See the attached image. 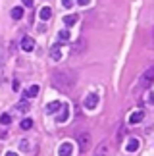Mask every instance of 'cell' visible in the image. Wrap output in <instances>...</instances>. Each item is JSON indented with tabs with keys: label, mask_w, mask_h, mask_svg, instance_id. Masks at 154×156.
Wrapping results in <instances>:
<instances>
[{
	"label": "cell",
	"mask_w": 154,
	"mask_h": 156,
	"mask_svg": "<svg viewBox=\"0 0 154 156\" xmlns=\"http://www.w3.org/2000/svg\"><path fill=\"white\" fill-rule=\"evenodd\" d=\"M52 85H54L58 91L68 93V91H72L73 85H75V75L72 73V71L58 69V71H54V75H52Z\"/></svg>",
	"instance_id": "6da1fadb"
},
{
	"label": "cell",
	"mask_w": 154,
	"mask_h": 156,
	"mask_svg": "<svg viewBox=\"0 0 154 156\" xmlns=\"http://www.w3.org/2000/svg\"><path fill=\"white\" fill-rule=\"evenodd\" d=\"M152 77H154V68H149L143 75H141V79H139V93L145 91V89H150Z\"/></svg>",
	"instance_id": "7a4b0ae2"
},
{
	"label": "cell",
	"mask_w": 154,
	"mask_h": 156,
	"mask_svg": "<svg viewBox=\"0 0 154 156\" xmlns=\"http://www.w3.org/2000/svg\"><path fill=\"white\" fill-rule=\"evenodd\" d=\"M77 145H79V151H81V152L89 151V145H91V135H89L87 131L79 133V135H77Z\"/></svg>",
	"instance_id": "3957f363"
},
{
	"label": "cell",
	"mask_w": 154,
	"mask_h": 156,
	"mask_svg": "<svg viewBox=\"0 0 154 156\" xmlns=\"http://www.w3.org/2000/svg\"><path fill=\"white\" fill-rule=\"evenodd\" d=\"M68 118H69V106H68L66 102H62L60 110H58V116H56V122H58V123H66Z\"/></svg>",
	"instance_id": "277c9868"
},
{
	"label": "cell",
	"mask_w": 154,
	"mask_h": 156,
	"mask_svg": "<svg viewBox=\"0 0 154 156\" xmlns=\"http://www.w3.org/2000/svg\"><path fill=\"white\" fill-rule=\"evenodd\" d=\"M85 108L87 110H94L96 108V104H98V94H94V93H89L87 97H85Z\"/></svg>",
	"instance_id": "5b68a950"
},
{
	"label": "cell",
	"mask_w": 154,
	"mask_h": 156,
	"mask_svg": "<svg viewBox=\"0 0 154 156\" xmlns=\"http://www.w3.org/2000/svg\"><path fill=\"white\" fill-rule=\"evenodd\" d=\"M72 152H73V145L69 141L62 143L60 148H58V156H72Z\"/></svg>",
	"instance_id": "8992f818"
},
{
	"label": "cell",
	"mask_w": 154,
	"mask_h": 156,
	"mask_svg": "<svg viewBox=\"0 0 154 156\" xmlns=\"http://www.w3.org/2000/svg\"><path fill=\"white\" fill-rule=\"evenodd\" d=\"M108 152H110V145L106 141H102L96 147V151H94V156H108Z\"/></svg>",
	"instance_id": "52a82bcc"
},
{
	"label": "cell",
	"mask_w": 154,
	"mask_h": 156,
	"mask_svg": "<svg viewBox=\"0 0 154 156\" xmlns=\"http://www.w3.org/2000/svg\"><path fill=\"white\" fill-rule=\"evenodd\" d=\"M21 48L25 50V52H31V50L35 48V41H33L31 37H23V39H21Z\"/></svg>",
	"instance_id": "ba28073f"
},
{
	"label": "cell",
	"mask_w": 154,
	"mask_h": 156,
	"mask_svg": "<svg viewBox=\"0 0 154 156\" xmlns=\"http://www.w3.org/2000/svg\"><path fill=\"white\" fill-rule=\"evenodd\" d=\"M143 119H145V110H137L129 116V123H139V122H143Z\"/></svg>",
	"instance_id": "9c48e42d"
},
{
	"label": "cell",
	"mask_w": 154,
	"mask_h": 156,
	"mask_svg": "<svg viewBox=\"0 0 154 156\" xmlns=\"http://www.w3.org/2000/svg\"><path fill=\"white\" fill-rule=\"evenodd\" d=\"M29 110H31V104H29V100H27V98H23L21 102H17V104H16V112L25 114V112H29Z\"/></svg>",
	"instance_id": "30bf717a"
},
{
	"label": "cell",
	"mask_w": 154,
	"mask_h": 156,
	"mask_svg": "<svg viewBox=\"0 0 154 156\" xmlns=\"http://www.w3.org/2000/svg\"><path fill=\"white\" fill-rule=\"evenodd\" d=\"M37 94H39V85H31L25 93H23V98H27V100H29V98H35Z\"/></svg>",
	"instance_id": "8fae6325"
},
{
	"label": "cell",
	"mask_w": 154,
	"mask_h": 156,
	"mask_svg": "<svg viewBox=\"0 0 154 156\" xmlns=\"http://www.w3.org/2000/svg\"><path fill=\"white\" fill-rule=\"evenodd\" d=\"M50 58L54 60V62H58V60L62 58V46H60V44H54V46L50 48Z\"/></svg>",
	"instance_id": "7c38bea8"
},
{
	"label": "cell",
	"mask_w": 154,
	"mask_h": 156,
	"mask_svg": "<svg viewBox=\"0 0 154 156\" xmlns=\"http://www.w3.org/2000/svg\"><path fill=\"white\" fill-rule=\"evenodd\" d=\"M139 147H141V141L139 139H135V137H133V139H129V143H127V152H137L139 151Z\"/></svg>",
	"instance_id": "4fadbf2b"
},
{
	"label": "cell",
	"mask_w": 154,
	"mask_h": 156,
	"mask_svg": "<svg viewBox=\"0 0 154 156\" xmlns=\"http://www.w3.org/2000/svg\"><path fill=\"white\" fill-rule=\"evenodd\" d=\"M85 46H87L85 39H79V41H77V43L72 46V52H73V54H81L83 50H85Z\"/></svg>",
	"instance_id": "5bb4252c"
},
{
	"label": "cell",
	"mask_w": 154,
	"mask_h": 156,
	"mask_svg": "<svg viewBox=\"0 0 154 156\" xmlns=\"http://www.w3.org/2000/svg\"><path fill=\"white\" fill-rule=\"evenodd\" d=\"M60 106H62V102H60V100H54V102L46 104L44 112H46V114H54V112H58V110H60Z\"/></svg>",
	"instance_id": "9a60e30c"
},
{
	"label": "cell",
	"mask_w": 154,
	"mask_h": 156,
	"mask_svg": "<svg viewBox=\"0 0 154 156\" xmlns=\"http://www.w3.org/2000/svg\"><path fill=\"white\" fill-rule=\"evenodd\" d=\"M62 21L66 23V27H72V25H75V23L79 21V16H77V14H72V16H66V17H64Z\"/></svg>",
	"instance_id": "2e32d148"
},
{
	"label": "cell",
	"mask_w": 154,
	"mask_h": 156,
	"mask_svg": "<svg viewBox=\"0 0 154 156\" xmlns=\"http://www.w3.org/2000/svg\"><path fill=\"white\" fill-rule=\"evenodd\" d=\"M39 16H40V20H43V21H46V20H50V16H52V10L48 8V6H44V8H40Z\"/></svg>",
	"instance_id": "e0dca14e"
},
{
	"label": "cell",
	"mask_w": 154,
	"mask_h": 156,
	"mask_svg": "<svg viewBox=\"0 0 154 156\" xmlns=\"http://www.w3.org/2000/svg\"><path fill=\"white\" fill-rule=\"evenodd\" d=\"M10 16L14 17V20H21V17H23V8H19V6H17V8H14V10L10 12Z\"/></svg>",
	"instance_id": "ac0fdd59"
},
{
	"label": "cell",
	"mask_w": 154,
	"mask_h": 156,
	"mask_svg": "<svg viewBox=\"0 0 154 156\" xmlns=\"http://www.w3.org/2000/svg\"><path fill=\"white\" fill-rule=\"evenodd\" d=\"M58 39H60V43H68V41H69V31H68V29L60 31V33H58Z\"/></svg>",
	"instance_id": "d6986e66"
},
{
	"label": "cell",
	"mask_w": 154,
	"mask_h": 156,
	"mask_svg": "<svg viewBox=\"0 0 154 156\" xmlns=\"http://www.w3.org/2000/svg\"><path fill=\"white\" fill-rule=\"evenodd\" d=\"M19 125H21V129H25V131H27V129H31V127H33V119L25 118V119H23V122H21Z\"/></svg>",
	"instance_id": "ffe728a7"
},
{
	"label": "cell",
	"mask_w": 154,
	"mask_h": 156,
	"mask_svg": "<svg viewBox=\"0 0 154 156\" xmlns=\"http://www.w3.org/2000/svg\"><path fill=\"white\" fill-rule=\"evenodd\" d=\"M0 123H2V125L12 123V116H10V114H2V116H0Z\"/></svg>",
	"instance_id": "44dd1931"
},
{
	"label": "cell",
	"mask_w": 154,
	"mask_h": 156,
	"mask_svg": "<svg viewBox=\"0 0 154 156\" xmlns=\"http://www.w3.org/2000/svg\"><path fill=\"white\" fill-rule=\"evenodd\" d=\"M19 148H21L23 152H29V141H25V139H23V141L19 143Z\"/></svg>",
	"instance_id": "7402d4cb"
},
{
	"label": "cell",
	"mask_w": 154,
	"mask_h": 156,
	"mask_svg": "<svg viewBox=\"0 0 154 156\" xmlns=\"http://www.w3.org/2000/svg\"><path fill=\"white\" fill-rule=\"evenodd\" d=\"M62 6H64V8H72V6H73V0H62Z\"/></svg>",
	"instance_id": "603a6c76"
},
{
	"label": "cell",
	"mask_w": 154,
	"mask_h": 156,
	"mask_svg": "<svg viewBox=\"0 0 154 156\" xmlns=\"http://www.w3.org/2000/svg\"><path fill=\"white\" fill-rule=\"evenodd\" d=\"M12 89H14V91H19V81H17V79H14V83H12Z\"/></svg>",
	"instance_id": "cb8c5ba5"
},
{
	"label": "cell",
	"mask_w": 154,
	"mask_h": 156,
	"mask_svg": "<svg viewBox=\"0 0 154 156\" xmlns=\"http://www.w3.org/2000/svg\"><path fill=\"white\" fill-rule=\"evenodd\" d=\"M23 6H27V8H33V0H21Z\"/></svg>",
	"instance_id": "d4e9b609"
},
{
	"label": "cell",
	"mask_w": 154,
	"mask_h": 156,
	"mask_svg": "<svg viewBox=\"0 0 154 156\" xmlns=\"http://www.w3.org/2000/svg\"><path fill=\"white\" fill-rule=\"evenodd\" d=\"M2 81H4V68L0 66V85H2Z\"/></svg>",
	"instance_id": "484cf974"
},
{
	"label": "cell",
	"mask_w": 154,
	"mask_h": 156,
	"mask_svg": "<svg viewBox=\"0 0 154 156\" xmlns=\"http://www.w3.org/2000/svg\"><path fill=\"white\" fill-rule=\"evenodd\" d=\"M89 2H91V0H77V4H79V6H87Z\"/></svg>",
	"instance_id": "4316f807"
},
{
	"label": "cell",
	"mask_w": 154,
	"mask_h": 156,
	"mask_svg": "<svg viewBox=\"0 0 154 156\" xmlns=\"http://www.w3.org/2000/svg\"><path fill=\"white\" fill-rule=\"evenodd\" d=\"M6 156H17L16 152H6Z\"/></svg>",
	"instance_id": "83f0119b"
}]
</instances>
